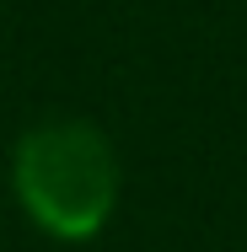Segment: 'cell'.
I'll list each match as a JSON object with an SVG mask.
<instances>
[{
    "label": "cell",
    "mask_w": 247,
    "mask_h": 252,
    "mask_svg": "<svg viewBox=\"0 0 247 252\" xmlns=\"http://www.w3.org/2000/svg\"><path fill=\"white\" fill-rule=\"evenodd\" d=\"M11 188L38 231L59 242H86L118 204V156L102 129L81 118H49L16 140Z\"/></svg>",
    "instance_id": "cell-1"
}]
</instances>
